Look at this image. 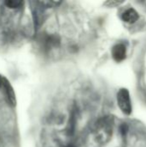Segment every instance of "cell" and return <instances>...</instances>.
<instances>
[{"instance_id": "cell-2", "label": "cell", "mask_w": 146, "mask_h": 147, "mask_svg": "<svg viewBox=\"0 0 146 147\" xmlns=\"http://www.w3.org/2000/svg\"><path fill=\"white\" fill-rule=\"evenodd\" d=\"M126 48L124 44H117L112 49V56L117 62H120L126 59Z\"/></svg>"}, {"instance_id": "cell-5", "label": "cell", "mask_w": 146, "mask_h": 147, "mask_svg": "<svg viewBox=\"0 0 146 147\" xmlns=\"http://www.w3.org/2000/svg\"><path fill=\"white\" fill-rule=\"evenodd\" d=\"M4 3L9 7V8H12V9H15V8H19L22 5V1H17V0H8L5 1Z\"/></svg>"}, {"instance_id": "cell-7", "label": "cell", "mask_w": 146, "mask_h": 147, "mask_svg": "<svg viewBox=\"0 0 146 147\" xmlns=\"http://www.w3.org/2000/svg\"><path fill=\"white\" fill-rule=\"evenodd\" d=\"M65 147H75V146H71V145H69V146H65Z\"/></svg>"}, {"instance_id": "cell-6", "label": "cell", "mask_w": 146, "mask_h": 147, "mask_svg": "<svg viewBox=\"0 0 146 147\" xmlns=\"http://www.w3.org/2000/svg\"><path fill=\"white\" fill-rule=\"evenodd\" d=\"M127 130H128V127H127V126H126V124H124V125H122V126H121V127H120V131H121V133H122V134H123V135H125V134L127 133Z\"/></svg>"}, {"instance_id": "cell-4", "label": "cell", "mask_w": 146, "mask_h": 147, "mask_svg": "<svg viewBox=\"0 0 146 147\" xmlns=\"http://www.w3.org/2000/svg\"><path fill=\"white\" fill-rule=\"evenodd\" d=\"M2 88L4 89V92L7 96V99L9 100V102H10V104H13L15 105V94H14V91L11 88V86L9 85V82L3 78V86Z\"/></svg>"}, {"instance_id": "cell-1", "label": "cell", "mask_w": 146, "mask_h": 147, "mask_svg": "<svg viewBox=\"0 0 146 147\" xmlns=\"http://www.w3.org/2000/svg\"><path fill=\"white\" fill-rule=\"evenodd\" d=\"M117 102L120 109L125 114L129 115L132 113V103L129 91L126 89H121L117 94Z\"/></svg>"}, {"instance_id": "cell-3", "label": "cell", "mask_w": 146, "mask_h": 147, "mask_svg": "<svg viewBox=\"0 0 146 147\" xmlns=\"http://www.w3.org/2000/svg\"><path fill=\"white\" fill-rule=\"evenodd\" d=\"M139 14L134 9H128L122 14V19L127 23H134L139 19Z\"/></svg>"}]
</instances>
